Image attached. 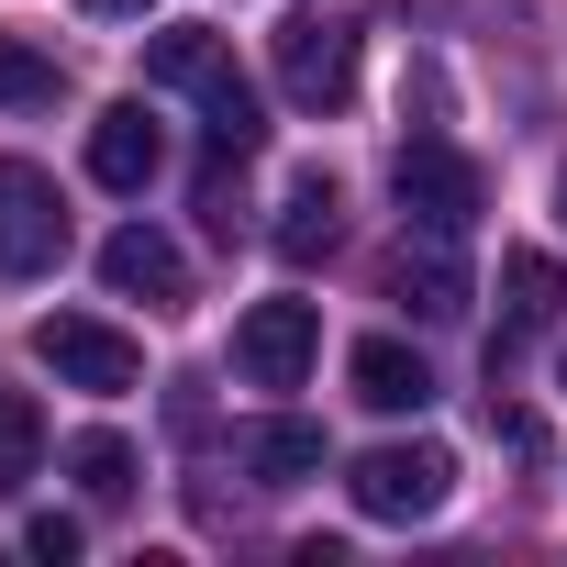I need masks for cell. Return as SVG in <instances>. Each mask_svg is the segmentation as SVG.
Here are the masks:
<instances>
[{"label": "cell", "mask_w": 567, "mask_h": 567, "mask_svg": "<svg viewBox=\"0 0 567 567\" xmlns=\"http://www.w3.org/2000/svg\"><path fill=\"white\" fill-rule=\"evenodd\" d=\"M145 79H156V90H189V101L212 112V123H200L212 156H256V145H267V112H256V90H245V68H234V45H223L212 23H167V34L145 45Z\"/></svg>", "instance_id": "1"}, {"label": "cell", "mask_w": 567, "mask_h": 567, "mask_svg": "<svg viewBox=\"0 0 567 567\" xmlns=\"http://www.w3.org/2000/svg\"><path fill=\"white\" fill-rule=\"evenodd\" d=\"M390 189H401V223H412V234H456V245H467V223H478V200H489L478 167H467L456 145H434V134H412V145L390 156Z\"/></svg>", "instance_id": "2"}, {"label": "cell", "mask_w": 567, "mask_h": 567, "mask_svg": "<svg viewBox=\"0 0 567 567\" xmlns=\"http://www.w3.org/2000/svg\"><path fill=\"white\" fill-rule=\"evenodd\" d=\"M445 489H456V456L445 445H368L346 467V501L368 523H423V512H445Z\"/></svg>", "instance_id": "3"}, {"label": "cell", "mask_w": 567, "mask_h": 567, "mask_svg": "<svg viewBox=\"0 0 567 567\" xmlns=\"http://www.w3.org/2000/svg\"><path fill=\"white\" fill-rule=\"evenodd\" d=\"M68 256V200L34 156H0V278H45Z\"/></svg>", "instance_id": "4"}, {"label": "cell", "mask_w": 567, "mask_h": 567, "mask_svg": "<svg viewBox=\"0 0 567 567\" xmlns=\"http://www.w3.org/2000/svg\"><path fill=\"white\" fill-rule=\"evenodd\" d=\"M278 90H290L301 112H346V90H357V23L346 12H290V23H278Z\"/></svg>", "instance_id": "5"}, {"label": "cell", "mask_w": 567, "mask_h": 567, "mask_svg": "<svg viewBox=\"0 0 567 567\" xmlns=\"http://www.w3.org/2000/svg\"><path fill=\"white\" fill-rule=\"evenodd\" d=\"M34 357H45L68 390H90V401H123V390L145 379V346L112 334V323H90V312H45V323H34Z\"/></svg>", "instance_id": "6"}, {"label": "cell", "mask_w": 567, "mask_h": 567, "mask_svg": "<svg viewBox=\"0 0 567 567\" xmlns=\"http://www.w3.org/2000/svg\"><path fill=\"white\" fill-rule=\"evenodd\" d=\"M323 357V312L312 301H256L234 323V379L245 390H301V368Z\"/></svg>", "instance_id": "7"}, {"label": "cell", "mask_w": 567, "mask_h": 567, "mask_svg": "<svg viewBox=\"0 0 567 567\" xmlns=\"http://www.w3.org/2000/svg\"><path fill=\"white\" fill-rule=\"evenodd\" d=\"M101 278H112L123 301H145V312H178V301H189V256H178L156 223H123V234L101 245Z\"/></svg>", "instance_id": "8"}, {"label": "cell", "mask_w": 567, "mask_h": 567, "mask_svg": "<svg viewBox=\"0 0 567 567\" xmlns=\"http://www.w3.org/2000/svg\"><path fill=\"white\" fill-rule=\"evenodd\" d=\"M556 312H567V267H556L545 245H512V256H501V346H489V368H501L523 334H545Z\"/></svg>", "instance_id": "9"}, {"label": "cell", "mask_w": 567, "mask_h": 567, "mask_svg": "<svg viewBox=\"0 0 567 567\" xmlns=\"http://www.w3.org/2000/svg\"><path fill=\"white\" fill-rule=\"evenodd\" d=\"M156 167H167V134H156V112H145V101H112V112L90 123V178H101V189H145Z\"/></svg>", "instance_id": "10"}, {"label": "cell", "mask_w": 567, "mask_h": 567, "mask_svg": "<svg viewBox=\"0 0 567 567\" xmlns=\"http://www.w3.org/2000/svg\"><path fill=\"white\" fill-rule=\"evenodd\" d=\"M334 234H346V189H334L323 167H301L290 200H278V223H267V245L290 256V267H312V256H334Z\"/></svg>", "instance_id": "11"}, {"label": "cell", "mask_w": 567, "mask_h": 567, "mask_svg": "<svg viewBox=\"0 0 567 567\" xmlns=\"http://www.w3.org/2000/svg\"><path fill=\"white\" fill-rule=\"evenodd\" d=\"M234 456H245V478H267V489H301V478L323 467V423L267 412V423H245V434H234Z\"/></svg>", "instance_id": "12"}, {"label": "cell", "mask_w": 567, "mask_h": 567, "mask_svg": "<svg viewBox=\"0 0 567 567\" xmlns=\"http://www.w3.org/2000/svg\"><path fill=\"white\" fill-rule=\"evenodd\" d=\"M346 379H357L368 412H423V401H434V368H423L412 346H390V334H368V346L346 357Z\"/></svg>", "instance_id": "13"}, {"label": "cell", "mask_w": 567, "mask_h": 567, "mask_svg": "<svg viewBox=\"0 0 567 567\" xmlns=\"http://www.w3.org/2000/svg\"><path fill=\"white\" fill-rule=\"evenodd\" d=\"M401 301H412L423 323H467V267H456V234L401 245Z\"/></svg>", "instance_id": "14"}, {"label": "cell", "mask_w": 567, "mask_h": 567, "mask_svg": "<svg viewBox=\"0 0 567 567\" xmlns=\"http://www.w3.org/2000/svg\"><path fill=\"white\" fill-rule=\"evenodd\" d=\"M34 467H45V412H34L23 390H0V501H12Z\"/></svg>", "instance_id": "15"}, {"label": "cell", "mask_w": 567, "mask_h": 567, "mask_svg": "<svg viewBox=\"0 0 567 567\" xmlns=\"http://www.w3.org/2000/svg\"><path fill=\"white\" fill-rule=\"evenodd\" d=\"M56 101V56L34 34H0V112H45Z\"/></svg>", "instance_id": "16"}, {"label": "cell", "mask_w": 567, "mask_h": 567, "mask_svg": "<svg viewBox=\"0 0 567 567\" xmlns=\"http://www.w3.org/2000/svg\"><path fill=\"white\" fill-rule=\"evenodd\" d=\"M68 478H79L90 501H123V489H134V445H123V434H79V445H68Z\"/></svg>", "instance_id": "17"}, {"label": "cell", "mask_w": 567, "mask_h": 567, "mask_svg": "<svg viewBox=\"0 0 567 567\" xmlns=\"http://www.w3.org/2000/svg\"><path fill=\"white\" fill-rule=\"evenodd\" d=\"M23 545H34L45 567H68V556H79V523H68V512H34V523H23Z\"/></svg>", "instance_id": "18"}, {"label": "cell", "mask_w": 567, "mask_h": 567, "mask_svg": "<svg viewBox=\"0 0 567 567\" xmlns=\"http://www.w3.org/2000/svg\"><path fill=\"white\" fill-rule=\"evenodd\" d=\"M79 12H101V23H134V12H156V0H79Z\"/></svg>", "instance_id": "19"}, {"label": "cell", "mask_w": 567, "mask_h": 567, "mask_svg": "<svg viewBox=\"0 0 567 567\" xmlns=\"http://www.w3.org/2000/svg\"><path fill=\"white\" fill-rule=\"evenodd\" d=\"M556 379H567V357H556Z\"/></svg>", "instance_id": "20"}, {"label": "cell", "mask_w": 567, "mask_h": 567, "mask_svg": "<svg viewBox=\"0 0 567 567\" xmlns=\"http://www.w3.org/2000/svg\"><path fill=\"white\" fill-rule=\"evenodd\" d=\"M556 200H567V178H556Z\"/></svg>", "instance_id": "21"}]
</instances>
